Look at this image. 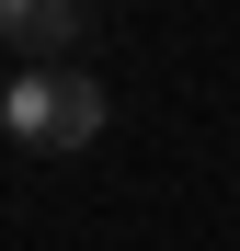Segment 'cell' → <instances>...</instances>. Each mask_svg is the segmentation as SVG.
I'll return each instance as SVG.
<instances>
[{"label":"cell","instance_id":"1","mask_svg":"<svg viewBox=\"0 0 240 251\" xmlns=\"http://www.w3.org/2000/svg\"><path fill=\"white\" fill-rule=\"evenodd\" d=\"M103 80L80 69V57H23L12 80H0V126H12L23 149H46V160H69V149H92L103 137Z\"/></svg>","mask_w":240,"mask_h":251},{"label":"cell","instance_id":"2","mask_svg":"<svg viewBox=\"0 0 240 251\" xmlns=\"http://www.w3.org/2000/svg\"><path fill=\"white\" fill-rule=\"evenodd\" d=\"M80 34H92L80 0H0V46H23V57H69Z\"/></svg>","mask_w":240,"mask_h":251},{"label":"cell","instance_id":"3","mask_svg":"<svg viewBox=\"0 0 240 251\" xmlns=\"http://www.w3.org/2000/svg\"><path fill=\"white\" fill-rule=\"evenodd\" d=\"M0 80H12V69H0Z\"/></svg>","mask_w":240,"mask_h":251}]
</instances>
